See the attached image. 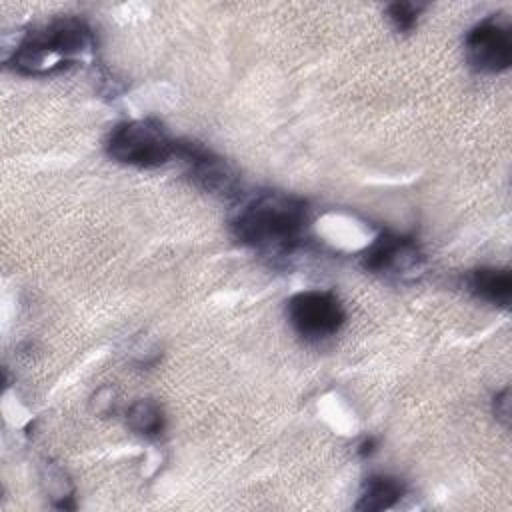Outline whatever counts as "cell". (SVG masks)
<instances>
[{
  "instance_id": "6da1fadb",
  "label": "cell",
  "mask_w": 512,
  "mask_h": 512,
  "mask_svg": "<svg viewBox=\"0 0 512 512\" xmlns=\"http://www.w3.org/2000/svg\"><path fill=\"white\" fill-rule=\"evenodd\" d=\"M234 238L264 254L294 252L308 228V206L302 198L284 192H258L232 218Z\"/></svg>"
},
{
  "instance_id": "7a4b0ae2",
  "label": "cell",
  "mask_w": 512,
  "mask_h": 512,
  "mask_svg": "<svg viewBox=\"0 0 512 512\" xmlns=\"http://www.w3.org/2000/svg\"><path fill=\"white\" fill-rule=\"evenodd\" d=\"M92 42V28L86 20L58 16L26 32L12 52L10 66L24 76L54 74L72 66Z\"/></svg>"
},
{
  "instance_id": "3957f363",
  "label": "cell",
  "mask_w": 512,
  "mask_h": 512,
  "mask_svg": "<svg viewBox=\"0 0 512 512\" xmlns=\"http://www.w3.org/2000/svg\"><path fill=\"white\" fill-rule=\"evenodd\" d=\"M108 158L134 168H156L174 158L176 138L154 118H138L116 124L106 142Z\"/></svg>"
},
{
  "instance_id": "277c9868",
  "label": "cell",
  "mask_w": 512,
  "mask_h": 512,
  "mask_svg": "<svg viewBox=\"0 0 512 512\" xmlns=\"http://www.w3.org/2000/svg\"><path fill=\"white\" fill-rule=\"evenodd\" d=\"M286 316L290 326L308 340H324L334 336L344 320L346 312L342 302L324 290H304L288 300Z\"/></svg>"
},
{
  "instance_id": "5b68a950",
  "label": "cell",
  "mask_w": 512,
  "mask_h": 512,
  "mask_svg": "<svg viewBox=\"0 0 512 512\" xmlns=\"http://www.w3.org/2000/svg\"><path fill=\"white\" fill-rule=\"evenodd\" d=\"M360 264L370 274L404 278L422 268L424 254L414 238L384 230L366 246L360 256Z\"/></svg>"
},
{
  "instance_id": "8992f818",
  "label": "cell",
  "mask_w": 512,
  "mask_h": 512,
  "mask_svg": "<svg viewBox=\"0 0 512 512\" xmlns=\"http://www.w3.org/2000/svg\"><path fill=\"white\" fill-rule=\"evenodd\" d=\"M178 158L186 166V174L190 180L210 194L220 196H236L238 194V172L214 150L206 148L194 140H176Z\"/></svg>"
},
{
  "instance_id": "52a82bcc",
  "label": "cell",
  "mask_w": 512,
  "mask_h": 512,
  "mask_svg": "<svg viewBox=\"0 0 512 512\" xmlns=\"http://www.w3.org/2000/svg\"><path fill=\"white\" fill-rule=\"evenodd\" d=\"M464 50L468 64L482 74H500L512 64V34L508 24L490 16L474 24L466 38Z\"/></svg>"
},
{
  "instance_id": "ba28073f",
  "label": "cell",
  "mask_w": 512,
  "mask_h": 512,
  "mask_svg": "<svg viewBox=\"0 0 512 512\" xmlns=\"http://www.w3.org/2000/svg\"><path fill=\"white\" fill-rule=\"evenodd\" d=\"M468 290L494 306L508 308L512 300V274L506 268H476L466 278Z\"/></svg>"
},
{
  "instance_id": "9c48e42d",
  "label": "cell",
  "mask_w": 512,
  "mask_h": 512,
  "mask_svg": "<svg viewBox=\"0 0 512 512\" xmlns=\"http://www.w3.org/2000/svg\"><path fill=\"white\" fill-rule=\"evenodd\" d=\"M404 492H406V486L400 478L376 474V476H370L364 480L354 508L362 510V512L388 510L402 500Z\"/></svg>"
},
{
  "instance_id": "30bf717a",
  "label": "cell",
  "mask_w": 512,
  "mask_h": 512,
  "mask_svg": "<svg viewBox=\"0 0 512 512\" xmlns=\"http://www.w3.org/2000/svg\"><path fill=\"white\" fill-rule=\"evenodd\" d=\"M126 424L132 432L144 438H156L164 432L166 426L164 410L152 398H140L134 404H130L126 412Z\"/></svg>"
},
{
  "instance_id": "8fae6325",
  "label": "cell",
  "mask_w": 512,
  "mask_h": 512,
  "mask_svg": "<svg viewBox=\"0 0 512 512\" xmlns=\"http://www.w3.org/2000/svg\"><path fill=\"white\" fill-rule=\"evenodd\" d=\"M420 10H422V6L414 4V2H394L386 8V14L398 32L408 34L410 30H414Z\"/></svg>"
},
{
  "instance_id": "7c38bea8",
  "label": "cell",
  "mask_w": 512,
  "mask_h": 512,
  "mask_svg": "<svg viewBox=\"0 0 512 512\" xmlns=\"http://www.w3.org/2000/svg\"><path fill=\"white\" fill-rule=\"evenodd\" d=\"M494 416L504 424L508 426V420H510V400H508V388H504L500 394L494 396Z\"/></svg>"
},
{
  "instance_id": "4fadbf2b",
  "label": "cell",
  "mask_w": 512,
  "mask_h": 512,
  "mask_svg": "<svg viewBox=\"0 0 512 512\" xmlns=\"http://www.w3.org/2000/svg\"><path fill=\"white\" fill-rule=\"evenodd\" d=\"M376 448H378V440H376L374 436H368V438H364V440L358 444L356 452H358V456H362V458H370V456L376 452Z\"/></svg>"
}]
</instances>
